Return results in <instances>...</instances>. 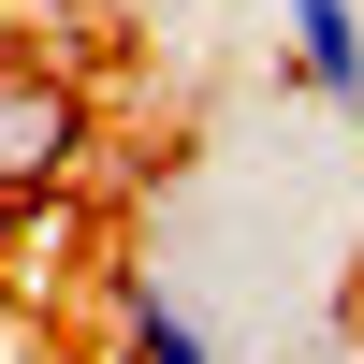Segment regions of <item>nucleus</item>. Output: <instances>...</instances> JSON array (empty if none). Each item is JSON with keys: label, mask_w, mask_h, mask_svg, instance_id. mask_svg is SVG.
Listing matches in <instances>:
<instances>
[{"label": "nucleus", "mask_w": 364, "mask_h": 364, "mask_svg": "<svg viewBox=\"0 0 364 364\" xmlns=\"http://www.w3.org/2000/svg\"><path fill=\"white\" fill-rule=\"evenodd\" d=\"M277 29H291V87L364 117V0H277Z\"/></svg>", "instance_id": "f03ea898"}, {"label": "nucleus", "mask_w": 364, "mask_h": 364, "mask_svg": "<svg viewBox=\"0 0 364 364\" xmlns=\"http://www.w3.org/2000/svg\"><path fill=\"white\" fill-rule=\"evenodd\" d=\"M87 146V102L58 73H0V190H44L58 161Z\"/></svg>", "instance_id": "f257e3e1"}, {"label": "nucleus", "mask_w": 364, "mask_h": 364, "mask_svg": "<svg viewBox=\"0 0 364 364\" xmlns=\"http://www.w3.org/2000/svg\"><path fill=\"white\" fill-rule=\"evenodd\" d=\"M117 364H219V336H204V306L175 277L132 262V277H117Z\"/></svg>", "instance_id": "7ed1b4c3"}]
</instances>
